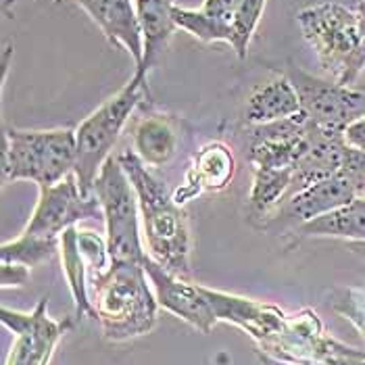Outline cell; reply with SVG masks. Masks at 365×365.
<instances>
[{
	"mask_svg": "<svg viewBox=\"0 0 365 365\" xmlns=\"http://www.w3.org/2000/svg\"><path fill=\"white\" fill-rule=\"evenodd\" d=\"M313 359L324 365H365V351L346 346L334 338L322 336L315 344Z\"/></svg>",
	"mask_w": 365,
	"mask_h": 365,
	"instance_id": "26",
	"label": "cell"
},
{
	"mask_svg": "<svg viewBox=\"0 0 365 365\" xmlns=\"http://www.w3.org/2000/svg\"><path fill=\"white\" fill-rule=\"evenodd\" d=\"M236 4H238V0H205L200 11L211 15V17H215V19H222V21H230L232 24Z\"/></svg>",
	"mask_w": 365,
	"mask_h": 365,
	"instance_id": "30",
	"label": "cell"
},
{
	"mask_svg": "<svg viewBox=\"0 0 365 365\" xmlns=\"http://www.w3.org/2000/svg\"><path fill=\"white\" fill-rule=\"evenodd\" d=\"M142 265L155 290L157 303L163 309L178 315L180 319H184L186 324H190L202 334L211 332V328L217 322V313L209 303L207 294L202 292V286H192L184 282V278L169 274L155 259H150L148 253Z\"/></svg>",
	"mask_w": 365,
	"mask_h": 365,
	"instance_id": "11",
	"label": "cell"
},
{
	"mask_svg": "<svg viewBox=\"0 0 365 365\" xmlns=\"http://www.w3.org/2000/svg\"><path fill=\"white\" fill-rule=\"evenodd\" d=\"M202 292L207 294L209 303L213 305L217 319L240 326L251 336L257 338L269 353H274V355L278 353L284 334H286V328H288V319L280 309H276L272 305L257 303L251 299L232 297V294L211 290V288H202Z\"/></svg>",
	"mask_w": 365,
	"mask_h": 365,
	"instance_id": "12",
	"label": "cell"
},
{
	"mask_svg": "<svg viewBox=\"0 0 365 365\" xmlns=\"http://www.w3.org/2000/svg\"><path fill=\"white\" fill-rule=\"evenodd\" d=\"M288 80L294 84L305 121L324 132L344 134V130L365 115V92L334 80L315 78L301 67L288 69Z\"/></svg>",
	"mask_w": 365,
	"mask_h": 365,
	"instance_id": "7",
	"label": "cell"
},
{
	"mask_svg": "<svg viewBox=\"0 0 365 365\" xmlns=\"http://www.w3.org/2000/svg\"><path fill=\"white\" fill-rule=\"evenodd\" d=\"M142 263H115L90 284L94 319L111 342L148 334L157 324V297L146 284Z\"/></svg>",
	"mask_w": 365,
	"mask_h": 365,
	"instance_id": "2",
	"label": "cell"
},
{
	"mask_svg": "<svg viewBox=\"0 0 365 365\" xmlns=\"http://www.w3.org/2000/svg\"><path fill=\"white\" fill-rule=\"evenodd\" d=\"M292 169H255L253 188L249 198L255 217H265L267 213H272L292 188Z\"/></svg>",
	"mask_w": 365,
	"mask_h": 365,
	"instance_id": "21",
	"label": "cell"
},
{
	"mask_svg": "<svg viewBox=\"0 0 365 365\" xmlns=\"http://www.w3.org/2000/svg\"><path fill=\"white\" fill-rule=\"evenodd\" d=\"M178 125L168 115H146L134 128V153L146 168H163L178 153Z\"/></svg>",
	"mask_w": 365,
	"mask_h": 365,
	"instance_id": "18",
	"label": "cell"
},
{
	"mask_svg": "<svg viewBox=\"0 0 365 365\" xmlns=\"http://www.w3.org/2000/svg\"><path fill=\"white\" fill-rule=\"evenodd\" d=\"M357 15H359V24H361V38H364V56H365V0H357Z\"/></svg>",
	"mask_w": 365,
	"mask_h": 365,
	"instance_id": "32",
	"label": "cell"
},
{
	"mask_svg": "<svg viewBox=\"0 0 365 365\" xmlns=\"http://www.w3.org/2000/svg\"><path fill=\"white\" fill-rule=\"evenodd\" d=\"M61 261H63V274L69 284L73 303H76V313L73 317H92L94 319V307L90 301V290H88V267L80 245H78V227H69L61 234Z\"/></svg>",
	"mask_w": 365,
	"mask_h": 365,
	"instance_id": "20",
	"label": "cell"
},
{
	"mask_svg": "<svg viewBox=\"0 0 365 365\" xmlns=\"http://www.w3.org/2000/svg\"><path fill=\"white\" fill-rule=\"evenodd\" d=\"M297 21L324 73L338 84H355L365 69L357 11L338 2H319L299 11Z\"/></svg>",
	"mask_w": 365,
	"mask_h": 365,
	"instance_id": "3",
	"label": "cell"
},
{
	"mask_svg": "<svg viewBox=\"0 0 365 365\" xmlns=\"http://www.w3.org/2000/svg\"><path fill=\"white\" fill-rule=\"evenodd\" d=\"M236 175V159L232 148L224 142H209L198 148L188 168L184 186L178 190L175 202H186L188 198L197 197L202 190L222 192Z\"/></svg>",
	"mask_w": 365,
	"mask_h": 365,
	"instance_id": "14",
	"label": "cell"
},
{
	"mask_svg": "<svg viewBox=\"0 0 365 365\" xmlns=\"http://www.w3.org/2000/svg\"><path fill=\"white\" fill-rule=\"evenodd\" d=\"M29 269L28 265H21V263H2V274H0V282H2V288H21L29 282Z\"/></svg>",
	"mask_w": 365,
	"mask_h": 365,
	"instance_id": "29",
	"label": "cell"
},
{
	"mask_svg": "<svg viewBox=\"0 0 365 365\" xmlns=\"http://www.w3.org/2000/svg\"><path fill=\"white\" fill-rule=\"evenodd\" d=\"M78 138L73 128L4 132L2 182H34L38 188L55 186L76 168Z\"/></svg>",
	"mask_w": 365,
	"mask_h": 365,
	"instance_id": "4",
	"label": "cell"
},
{
	"mask_svg": "<svg viewBox=\"0 0 365 365\" xmlns=\"http://www.w3.org/2000/svg\"><path fill=\"white\" fill-rule=\"evenodd\" d=\"M61 247V238H48V236H34L24 234L17 240L4 242L0 249L2 263H21L28 267H36L44 261H48L56 249Z\"/></svg>",
	"mask_w": 365,
	"mask_h": 365,
	"instance_id": "23",
	"label": "cell"
},
{
	"mask_svg": "<svg viewBox=\"0 0 365 365\" xmlns=\"http://www.w3.org/2000/svg\"><path fill=\"white\" fill-rule=\"evenodd\" d=\"M98 217H103L101 200L96 195H84L76 173H69L55 186L40 188V197L24 234L58 238L78 222Z\"/></svg>",
	"mask_w": 365,
	"mask_h": 365,
	"instance_id": "8",
	"label": "cell"
},
{
	"mask_svg": "<svg viewBox=\"0 0 365 365\" xmlns=\"http://www.w3.org/2000/svg\"><path fill=\"white\" fill-rule=\"evenodd\" d=\"M299 234L365 242V197L353 198L351 202L338 207L334 211L299 225Z\"/></svg>",
	"mask_w": 365,
	"mask_h": 365,
	"instance_id": "19",
	"label": "cell"
},
{
	"mask_svg": "<svg viewBox=\"0 0 365 365\" xmlns=\"http://www.w3.org/2000/svg\"><path fill=\"white\" fill-rule=\"evenodd\" d=\"M357 190L351 184V180L340 171L336 175L317 180L309 186L297 190L292 197H288L282 213L284 217H294L299 220L301 225L307 224L315 217H322L330 211H334L338 207L351 202L353 198H357Z\"/></svg>",
	"mask_w": 365,
	"mask_h": 365,
	"instance_id": "15",
	"label": "cell"
},
{
	"mask_svg": "<svg viewBox=\"0 0 365 365\" xmlns=\"http://www.w3.org/2000/svg\"><path fill=\"white\" fill-rule=\"evenodd\" d=\"M107 225V245L115 263H144L146 253L138 227V197L117 157H109L94 182Z\"/></svg>",
	"mask_w": 365,
	"mask_h": 365,
	"instance_id": "6",
	"label": "cell"
},
{
	"mask_svg": "<svg viewBox=\"0 0 365 365\" xmlns=\"http://www.w3.org/2000/svg\"><path fill=\"white\" fill-rule=\"evenodd\" d=\"M344 142L351 148L364 150L365 153V115H361L357 121H353L346 130H344Z\"/></svg>",
	"mask_w": 365,
	"mask_h": 365,
	"instance_id": "31",
	"label": "cell"
},
{
	"mask_svg": "<svg viewBox=\"0 0 365 365\" xmlns=\"http://www.w3.org/2000/svg\"><path fill=\"white\" fill-rule=\"evenodd\" d=\"M136 17L140 24L142 42H144V55H142L140 71H150L161 55L168 51L173 31L178 29L173 21V2L169 0H134Z\"/></svg>",
	"mask_w": 365,
	"mask_h": 365,
	"instance_id": "16",
	"label": "cell"
},
{
	"mask_svg": "<svg viewBox=\"0 0 365 365\" xmlns=\"http://www.w3.org/2000/svg\"><path fill=\"white\" fill-rule=\"evenodd\" d=\"M173 13V21L178 29L188 31L192 38L200 40L202 44H213V42H225L234 48L236 44V34L230 21L215 19L207 13H202L200 9H186L180 4H173L171 9Z\"/></svg>",
	"mask_w": 365,
	"mask_h": 365,
	"instance_id": "22",
	"label": "cell"
},
{
	"mask_svg": "<svg viewBox=\"0 0 365 365\" xmlns=\"http://www.w3.org/2000/svg\"><path fill=\"white\" fill-rule=\"evenodd\" d=\"M117 159L138 197L148 257L155 259L169 274L188 278L192 238L182 205L175 202L168 186L150 173V169L142 163L134 150H123L117 155Z\"/></svg>",
	"mask_w": 365,
	"mask_h": 365,
	"instance_id": "1",
	"label": "cell"
},
{
	"mask_svg": "<svg viewBox=\"0 0 365 365\" xmlns=\"http://www.w3.org/2000/svg\"><path fill=\"white\" fill-rule=\"evenodd\" d=\"M265 2L267 0H238L234 17H232V28L236 34V44H234V53L245 58L249 53V44L253 40V34L261 17L265 11Z\"/></svg>",
	"mask_w": 365,
	"mask_h": 365,
	"instance_id": "24",
	"label": "cell"
},
{
	"mask_svg": "<svg viewBox=\"0 0 365 365\" xmlns=\"http://www.w3.org/2000/svg\"><path fill=\"white\" fill-rule=\"evenodd\" d=\"M301 113L303 107L297 88L288 80V76H280L249 96L245 119L253 125H265L297 117Z\"/></svg>",
	"mask_w": 365,
	"mask_h": 365,
	"instance_id": "17",
	"label": "cell"
},
{
	"mask_svg": "<svg viewBox=\"0 0 365 365\" xmlns=\"http://www.w3.org/2000/svg\"><path fill=\"white\" fill-rule=\"evenodd\" d=\"M148 73L136 69L134 76L117 90L111 98H107L96 111H92L84 121L76 128L78 153L73 173L84 195H94V182L111 157L113 146L119 138L123 125L140 105L142 96L148 94L146 84Z\"/></svg>",
	"mask_w": 365,
	"mask_h": 365,
	"instance_id": "5",
	"label": "cell"
},
{
	"mask_svg": "<svg viewBox=\"0 0 365 365\" xmlns=\"http://www.w3.org/2000/svg\"><path fill=\"white\" fill-rule=\"evenodd\" d=\"M261 361H263V364H265V365H272V364H267V361H265V359H261Z\"/></svg>",
	"mask_w": 365,
	"mask_h": 365,
	"instance_id": "34",
	"label": "cell"
},
{
	"mask_svg": "<svg viewBox=\"0 0 365 365\" xmlns=\"http://www.w3.org/2000/svg\"><path fill=\"white\" fill-rule=\"evenodd\" d=\"M309 148V125L305 115L276 123L255 125L249 161L253 169H297Z\"/></svg>",
	"mask_w": 365,
	"mask_h": 365,
	"instance_id": "10",
	"label": "cell"
},
{
	"mask_svg": "<svg viewBox=\"0 0 365 365\" xmlns=\"http://www.w3.org/2000/svg\"><path fill=\"white\" fill-rule=\"evenodd\" d=\"M0 319L15 334L6 365H48L61 336L76 324V317L63 322L48 317V299H40L29 313L2 307Z\"/></svg>",
	"mask_w": 365,
	"mask_h": 365,
	"instance_id": "9",
	"label": "cell"
},
{
	"mask_svg": "<svg viewBox=\"0 0 365 365\" xmlns=\"http://www.w3.org/2000/svg\"><path fill=\"white\" fill-rule=\"evenodd\" d=\"M342 173L351 180V184L355 186L357 195L365 197V153L346 146L344 153V163H342Z\"/></svg>",
	"mask_w": 365,
	"mask_h": 365,
	"instance_id": "27",
	"label": "cell"
},
{
	"mask_svg": "<svg viewBox=\"0 0 365 365\" xmlns=\"http://www.w3.org/2000/svg\"><path fill=\"white\" fill-rule=\"evenodd\" d=\"M78 245L88 267V282L109 269L111 255H109V245L105 238H101L92 230H78Z\"/></svg>",
	"mask_w": 365,
	"mask_h": 365,
	"instance_id": "25",
	"label": "cell"
},
{
	"mask_svg": "<svg viewBox=\"0 0 365 365\" xmlns=\"http://www.w3.org/2000/svg\"><path fill=\"white\" fill-rule=\"evenodd\" d=\"M342 303H344V309L338 311L342 315H346L365 334V297H357L355 290H349V294H346V299Z\"/></svg>",
	"mask_w": 365,
	"mask_h": 365,
	"instance_id": "28",
	"label": "cell"
},
{
	"mask_svg": "<svg viewBox=\"0 0 365 365\" xmlns=\"http://www.w3.org/2000/svg\"><path fill=\"white\" fill-rule=\"evenodd\" d=\"M349 247H351V251H353V253L359 255V257L365 261V242H351Z\"/></svg>",
	"mask_w": 365,
	"mask_h": 365,
	"instance_id": "33",
	"label": "cell"
},
{
	"mask_svg": "<svg viewBox=\"0 0 365 365\" xmlns=\"http://www.w3.org/2000/svg\"><path fill=\"white\" fill-rule=\"evenodd\" d=\"M80 9H84L88 17L101 28L105 38L121 46L134 58L136 67H140L144 55V42L134 0H73Z\"/></svg>",
	"mask_w": 365,
	"mask_h": 365,
	"instance_id": "13",
	"label": "cell"
},
{
	"mask_svg": "<svg viewBox=\"0 0 365 365\" xmlns=\"http://www.w3.org/2000/svg\"><path fill=\"white\" fill-rule=\"evenodd\" d=\"M55 2H61V0H55Z\"/></svg>",
	"mask_w": 365,
	"mask_h": 365,
	"instance_id": "35",
	"label": "cell"
}]
</instances>
